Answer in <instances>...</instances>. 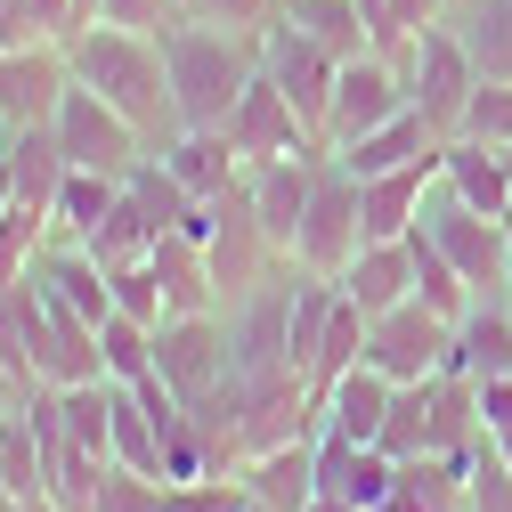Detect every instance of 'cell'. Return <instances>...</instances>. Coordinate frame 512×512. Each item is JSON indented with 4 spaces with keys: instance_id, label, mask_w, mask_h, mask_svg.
Returning a JSON list of instances; mask_svg holds the SVG:
<instances>
[{
    "instance_id": "cell-1",
    "label": "cell",
    "mask_w": 512,
    "mask_h": 512,
    "mask_svg": "<svg viewBox=\"0 0 512 512\" xmlns=\"http://www.w3.org/2000/svg\"><path fill=\"white\" fill-rule=\"evenodd\" d=\"M163 66H171V98H179L187 131H228L244 82L261 74V33H236V25H212L196 9H179L163 25Z\"/></svg>"
},
{
    "instance_id": "cell-2",
    "label": "cell",
    "mask_w": 512,
    "mask_h": 512,
    "mask_svg": "<svg viewBox=\"0 0 512 512\" xmlns=\"http://www.w3.org/2000/svg\"><path fill=\"white\" fill-rule=\"evenodd\" d=\"M74 57V82H90L106 106H122L155 147H171L187 122H179V98H171V66H163V33H122V25H82L66 41Z\"/></svg>"
},
{
    "instance_id": "cell-3",
    "label": "cell",
    "mask_w": 512,
    "mask_h": 512,
    "mask_svg": "<svg viewBox=\"0 0 512 512\" xmlns=\"http://www.w3.org/2000/svg\"><path fill=\"white\" fill-rule=\"evenodd\" d=\"M366 252V212H358V171H342L334 147H317V187H309V212H301V244L293 261L317 277H342Z\"/></svg>"
},
{
    "instance_id": "cell-4",
    "label": "cell",
    "mask_w": 512,
    "mask_h": 512,
    "mask_svg": "<svg viewBox=\"0 0 512 512\" xmlns=\"http://www.w3.org/2000/svg\"><path fill=\"white\" fill-rule=\"evenodd\" d=\"M423 228L439 236V252H447V261L464 269L472 301L512 285V244H504V220H496V212H480V204H464L447 179H431V196H423Z\"/></svg>"
},
{
    "instance_id": "cell-5",
    "label": "cell",
    "mask_w": 512,
    "mask_h": 512,
    "mask_svg": "<svg viewBox=\"0 0 512 512\" xmlns=\"http://www.w3.org/2000/svg\"><path fill=\"white\" fill-rule=\"evenodd\" d=\"M399 74H407V98L423 106V122H431L439 139H456V131H464V106H472V90H480V66H472V49L456 41L447 9H439V25L415 33V49L399 57Z\"/></svg>"
},
{
    "instance_id": "cell-6",
    "label": "cell",
    "mask_w": 512,
    "mask_h": 512,
    "mask_svg": "<svg viewBox=\"0 0 512 512\" xmlns=\"http://www.w3.org/2000/svg\"><path fill=\"white\" fill-rule=\"evenodd\" d=\"M57 139H66L74 171H106V179H131V171L155 155V139H147L122 106H106L90 82H74L66 98H57Z\"/></svg>"
},
{
    "instance_id": "cell-7",
    "label": "cell",
    "mask_w": 512,
    "mask_h": 512,
    "mask_svg": "<svg viewBox=\"0 0 512 512\" xmlns=\"http://www.w3.org/2000/svg\"><path fill=\"white\" fill-rule=\"evenodd\" d=\"M155 374L171 382V399H212L220 382L236 374V342H228V317L196 309V317H163L155 326Z\"/></svg>"
},
{
    "instance_id": "cell-8",
    "label": "cell",
    "mask_w": 512,
    "mask_h": 512,
    "mask_svg": "<svg viewBox=\"0 0 512 512\" xmlns=\"http://www.w3.org/2000/svg\"><path fill=\"white\" fill-rule=\"evenodd\" d=\"M342 66H350V57H334L326 41H309L301 25H269L261 33V74L301 106V122H309V131H326V106H334V82H342ZM317 147H326V139H317Z\"/></svg>"
},
{
    "instance_id": "cell-9",
    "label": "cell",
    "mask_w": 512,
    "mask_h": 512,
    "mask_svg": "<svg viewBox=\"0 0 512 512\" xmlns=\"http://www.w3.org/2000/svg\"><path fill=\"white\" fill-rule=\"evenodd\" d=\"M447 350H456V317H439L431 301H399V309H382L374 326H366V366H382L391 382L439 374Z\"/></svg>"
},
{
    "instance_id": "cell-10",
    "label": "cell",
    "mask_w": 512,
    "mask_h": 512,
    "mask_svg": "<svg viewBox=\"0 0 512 512\" xmlns=\"http://www.w3.org/2000/svg\"><path fill=\"white\" fill-rule=\"evenodd\" d=\"M415 98H407V74L391 66V57H350L342 66V82H334V106H326V147H350V139H366V131H382L391 114H407Z\"/></svg>"
},
{
    "instance_id": "cell-11",
    "label": "cell",
    "mask_w": 512,
    "mask_h": 512,
    "mask_svg": "<svg viewBox=\"0 0 512 512\" xmlns=\"http://www.w3.org/2000/svg\"><path fill=\"white\" fill-rule=\"evenodd\" d=\"M66 90H74L66 41L0 49V114H9V131H25V122H57V98H66Z\"/></svg>"
},
{
    "instance_id": "cell-12",
    "label": "cell",
    "mask_w": 512,
    "mask_h": 512,
    "mask_svg": "<svg viewBox=\"0 0 512 512\" xmlns=\"http://www.w3.org/2000/svg\"><path fill=\"white\" fill-rule=\"evenodd\" d=\"M228 139H236V155H244V163L309 155V147H317V131L301 122V106H293L269 74H252V82H244V98H236V114H228Z\"/></svg>"
},
{
    "instance_id": "cell-13",
    "label": "cell",
    "mask_w": 512,
    "mask_h": 512,
    "mask_svg": "<svg viewBox=\"0 0 512 512\" xmlns=\"http://www.w3.org/2000/svg\"><path fill=\"white\" fill-rule=\"evenodd\" d=\"M309 187H317V147L309 155H269V163H244V196L252 212H261L269 244L293 261V244H301V212H309Z\"/></svg>"
},
{
    "instance_id": "cell-14",
    "label": "cell",
    "mask_w": 512,
    "mask_h": 512,
    "mask_svg": "<svg viewBox=\"0 0 512 512\" xmlns=\"http://www.w3.org/2000/svg\"><path fill=\"white\" fill-rule=\"evenodd\" d=\"M391 488H399V456L317 431V496H334L350 512H374V504H391Z\"/></svg>"
},
{
    "instance_id": "cell-15",
    "label": "cell",
    "mask_w": 512,
    "mask_h": 512,
    "mask_svg": "<svg viewBox=\"0 0 512 512\" xmlns=\"http://www.w3.org/2000/svg\"><path fill=\"white\" fill-rule=\"evenodd\" d=\"M439 147H447V139H439ZM431 179H439V155H423V163H399V171H374V179H358L366 244H399V236L423 220V196H431Z\"/></svg>"
},
{
    "instance_id": "cell-16",
    "label": "cell",
    "mask_w": 512,
    "mask_h": 512,
    "mask_svg": "<svg viewBox=\"0 0 512 512\" xmlns=\"http://www.w3.org/2000/svg\"><path fill=\"white\" fill-rule=\"evenodd\" d=\"M391 399H399V382L382 374V366H350L342 382H326V391H317V431H334V439H358V447H374L382 439V415H391Z\"/></svg>"
},
{
    "instance_id": "cell-17",
    "label": "cell",
    "mask_w": 512,
    "mask_h": 512,
    "mask_svg": "<svg viewBox=\"0 0 512 512\" xmlns=\"http://www.w3.org/2000/svg\"><path fill=\"white\" fill-rule=\"evenodd\" d=\"M244 496L261 504V512H301L317 496V439H285V447H261V456H244L236 464Z\"/></svg>"
},
{
    "instance_id": "cell-18",
    "label": "cell",
    "mask_w": 512,
    "mask_h": 512,
    "mask_svg": "<svg viewBox=\"0 0 512 512\" xmlns=\"http://www.w3.org/2000/svg\"><path fill=\"white\" fill-rule=\"evenodd\" d=\"M439 179L456 187L464 204L496 212V220L512 212V147H488V139H464V131H456V139L439 147Z\"/></svg>"
},
{
    "instance_id": "cell-19",
    "label": "cell",
    "mask_w": 512,
    "mask_h": 512,
    "mask_svg": "<svg viewBox=\"0 0 512 512\" xmlns=\"http://www.w3.org/2000/svg\"><path fill=\"white\" fill-rule=\"evenodd\" d=\"M447 366L488 382V374H512V301L504 293H480L464 317H456V350H447Z\"/></svg>"
},
{
    "instance_id": "cell-20",
    "label": "cell",
    "mask_w": 512,
    "mask_h": 512,
    "mask_svg": "<svg viewBox=\"0 0 512 512\" xmlns=\"http://www.w3.org/2000/svg\"><path fill=\"white\" fill-rule=\"evenodd\" d=\"M9 187H17V204H41V212H57V187H66V171H74V155H66V139H57V122H25V131L9 139Z\"/></svg>"
},
{
    "instance_id": "cell-21",
    "label": "cell",
    "mask_w": 512,
    "mask_h": 512,
    "mask_svg": "<svg viewBox=\"0 0 512 512\" xmlns=\"http://www.w3.org/2000/svg\"><path fill=\"white\" fill-rule=\"evenodd\" d=\"M163 163H171V179H179L196 204L228 196V187L244 179V155H236V139H228V131H179V139L163 147Z\"/></svg>"
},
{
    "instance_id": "cell-22",
    "label": "cell",
    "mask_w": 512,
    "mask_h": 512,
    "mask_svg": "<svg viewBox=\"0 0 512 512\" xmlns=\"http://www.w3.org/2000/svg\"><path fill=\"white\" fill-rule=\"evenodd\" d=\"M155 285H163V309L171 317H196V309H220V285H212V261L187 228H163L155 244Z\"/></svg>"
},
{
    "instance_id": "cell-23",
    "label": "cell",
    "mask_w": 512,
    "mask_h": 512,
    "mask_svg": "<svg viewBox=\"0 0 512 512\" xmlns=\"http://www.w3.org/2000/svg\"><path fill=\"white\" fill-rule=\"evenodd\" d=\"M334 155H342V171L374 179V171H399V163L439 155V131L423 122V106H407V114H391V122H382V131H366V139H350V147H334Z\"/></svg>"
},
{
    "instance_id": "cell-24",
    "label": "cell",
    "mask_w": 512,
    "mask_h": 512,
    "mask_svg": "<svg viewBox=\"0 0 512 512\" xmlns=\"http://www.w3.org/2000/svg\"><path fill=\"white\" fill-rule=\"evenodd\" d=\"M342 293H350L366 317H382V309L415 301V252H407V236H399V244H366L358 261L342 269Z\"/></svg>"
},
{
    "instance_id": "cell-25",
    "label": "cell",
    "mask_w": 512,
    "mask_h": 512,
    "mask_svg": "<svg viewBox=\"0 0 512 512\" xmlns=\"http://www.w3.org/2000/svg\"><path fill=\"white\" fill-rule=\"evenodd\" d=\"M82 244H90V261L114 277V269H131V261H155V244H163V220H155V212L131 196V187H122V196H114V212H106V220H98Z\"/></svg>"
},
{
    "instance_id": "cell-26",
    "label": "cell",
    "mask_w": 512,
    "mask_h": 512,
    "mask_svg": "<svg viewBox=\"0 0 512 512\" xmlns=\"http://www.w3.org/2000/svg\"><path fill=\"white\" fill-rule=\"evenodd\" d=\"M447 25L488 82H512V0H464V9H447Z\"/></svg>"
},
{
    "instance_id": "cell-27",
    "label": "cell",
    "mask_w": 512,
    "mask_h": 512,
    "mask_svg": "<svg viewBox=\"0 0 512 512\" xmlns=\"http://www.w3.org/2000/svg\"><path fill=\"white\" fill-rule=\"evenodd\" d=\"M439 9H447V0H358V17H366V49L399 66V57L415 49V33L439 25Z\"/></svg>"
},
{
    "instance_id": "cell-28",
    "label": "cell",
    "mask_w": 512,
    "mask_h": 512,
    "mask_svg": "<svg viewBox=\"0 0 512 512\" xmlns=\"http://www.w3.org/2000/svg\"><path fill=\"white\" fill-rule=\"evenodd\" d=\"M407 252H415V301H431L439 317H464V309H472V285H464V269L439 252V236H431L423 220L407 228Z\"/></svg>"
},
{
    "instance_id": "cell-29",
    "label": "cell",
    "mask_w": 512,
    "mask_h": 512,
    "mask_svg": "<svg viewBox=\"0 0 512 512\" xmlns=\"http://www.w3.org/2000/svg\"><path fill=\"white\" fill-rule=\"evenodd\" d=\"M98 350H106V382H155V326L147 317H131V309H114L106 326H98Z\"/></svg>"
},
{
    "instance_id": "cell-30",
    "label": "cell",
    "mask_w": 512,
    "mask_h": 512,
    "mask_svg": "<svg viewBox=\"0 0 512 512\" xmlns=\"http://www.w3.org/2000/svg\"><path fill=\"white\" fill-rule=\"evenodd\" d=\"M277 17L301 25L309 41H326L334 57H366V17H358V0H285Z\"/></svg>"
},
{
    "instance_id": "cell-31",
    "label": "cell",
    "mask_w": 512,
    "mask_h": 512,
    "mask_svg": "<svg viewBox=\"0 0 512 512\" xmlns=\"http://www.w3.org/2000/svg\"><path fill=\"white\" fill-rule=\"evenodd\" d=\"M382 456H431V374L423 382H399V399H391V415H382Z\"/></svg>"
},
{
    "instance_id": "cell-32",
    "label": "cell",
    "mask_w": 512,
    "mask_h": 512,
    "mask_svg": "<svg viewBox=\"0 0 512 512\" xmlns=\"http://www.w3.org/2000/svg\"><path fill=\"white\" fill-rule=\"evenodd\" d=\"M114 196H122V179H106V171H66V187H57V212H49L57 236H74V244H82V236L114 212Z\"/></svg>"
},
{
    "instance_id": "cell-33",
    "label": "cell",
    "mask_w": 512,
    "mask_h": 512,
    "mask_svg": "<svg viewBox=\"0 0 512 512\" xmlns=\"http://www.w3.org/2000/svg\"><path fill=\"white\" fill-rule=\"evenodd\" d=\"M366 326L374 317L342 293V309H334V326H326V342H317V366H309V391H326V382H342L358 358H366Z\"/></svg>"
},
{
    "instance_id": "cell-34",
    "label": "cell",
    "mask_w": 512,
    "mask_h": 512,
    "mask_svg": "<svg viewBox=\"0 0 512 512\" xmlns=\"http://www.w3.org/2000/svg\"><path fill=\"white\" fill-rule=\"evenodd\" d=\"M90 512H171V480H147L131 464H106L90 488Z\"/></svg>"
},
{
    "instance_id": "cell-35",
    "label": "cell",
    "mask_w": 512,
    "mask_h": 512,
    "mask_svg": "<svg viewBox=\"0 0 512 512\" xmlns=\"http://www.w3.org/2000/svg\"><path fill=\"white\" fill-rule=\"evenodd\" d=\"M464 512H512V464H504V447H496V439H480V447H472Z\"/></svg>"
},
{
    "instance_id": "cell-36",
    "label": "cell",
    "mask_w": 512,
    "mask_h": 512,
    "mask_svg": "<svg viewBox=\"0 0 512 512\" xmlns=\"http://www.w3.org/2000/svg\"><path fill=\"white\" fill-rule=\"evenodd\" d=\"M464 139L512 147V82H488V74H480V90H472V106H464Z\"/></svg>"
},
{
    "instance_id": "cell-37",
    "label": "cell",
    "mask_w": 512,
    "mask_h": 512,
    "mask_svg": "<svg viewBox=\"0 0 512 512\" xmlns=\"http://www.w3.org/2000/svg\"><path fill=\"white\" fill-rule=\"evenodd\" d=\"M171 512H252V496H244L236 472H212V480H179L171 488Z\"/></svg>"
},
{
    "instance_id": "cell-38",
    "label": "cell",
    "mask_w": 512,
    "mask_h": 512,
    "mask_svg": "<svg viewBox=\"0 0 512 512\" xmlns=\"http://www.w3.org/2000/svg\"><path fill=\"white\" fill-rule=\"evenodd\" d=\"M90 25H122V33H163L179 17V0H82Z\"/></svg>"
},
{
    "instance_id": "cell-39",
    "label": "cell",
    "mask_w": 512,
    "mask_h": 512,
    "mask_svg": "<svg viewBox=\"0 0 512 512\" xmlns=\"http://www.w3.org/2000/svg\"><path fill=\"white\" fill-rule=\"evenodd\" d=\"M114 309H131V317H147V326H163V285H155V261H131V269H114Z\"/></svg>"
},
{
    "instance_id": "cell-40",
    "label": "cell",
    "mask_w": 512,
    "mask_h": 512,
    "mask_svg": "<svg viewBox=\"0 0 512 512\" xmlns=\"http://www.w3.org/2000/svg\"><path fill=\"white\" fill-rule=\"evenodd\" d=\"M187 9L212 17V25H236V33H269L285 0H187Z\"/></svg>"
},
{
    "instance_id": "cell-41",
    "label": "cell",
    "mask_w": 512,
    "mask_h": 512,
    "mask_svg": "<svg viewBox=\"0 0 512 512\" xmlns=\"http://www.w3.org/2000/svg\"><path fill=\"white\" fill-rule=\"evenodd\" d=\"M480 423H488V439L512 431V374H488L480 382Z\"/></svg>"
},
{
    "instance_id": "cell-42",
    "label": "cell",
    "mask_w": 512,
    "mask_h": 512,
    "mask_svg": "<svg viewBox=\"0 0 512 512\" xmlns=\"http://www.w3.org/2000/svg\"><path fill=\"white\" fill-rule=\"evenodd\" d=\"M33 391H41V382H25V374L9 366V350H0V415H17V407H25Z\"/></svg>"
},
{
    "instance_id": "cell-43",
    "label": "cell",
    "mask_w": 512,
    "mask_h": 512,
    "mask_svg": "<svg viewBox=\"0 0 512 512\" xmlns=\"http://www.w3.org/2000/svg\"><path fill=\"white\" fill-rule=\"evenodd\" d=\"M0 512H66L57 496H0Z\"/></svg>"
},
{
    "instance_id": "cell-44",
    "label": "cell",
    "mask_w": 512,
    "mask_h": 512,
    "mask_svg": "<svg viewBox=\"0 0 512 512\" xmlns=\"http://www.w3.org/2000/svg\"><path fill=\"white\" fill-rule=\"evenodd\" d=\"M374 512H423V504H415L407 488H391V504H374Z\"/></svg>"
},
{
    "instance_id": "cell-45",
    "label": "cell",
    "mask_w": 512,
    "mask_h": 512,
    "mask_svg": "<svg viewBox=\"0 0 512 512\" xmlns=\"http://www.w3.org/2000/svg\"><path fill=\"white\" fill-rule=\"evenodd\" d=\"M301 512H350V504H334V496H309V504H301Z\"/></svg>"
},
{
    "instance_id": "cell-46",
    "label": "cell",
    "mask_w": 512,
    "mask_h": 512,
    "mask_svg": "<svg viewBox=\"0 0 512 512\" xmlns=\"http://www.w3.org/2000/svg\"><path fill=\"white\" fill-rule=\"evenodd\" d=\"M0 480H9V415H0Z\"/></svg>"
},
{
    "instance_id": "cell-47",
    "label": "cell",
    "mask_w": 512,
    "mask_h": 512,
    "mask_svg": "<svg viewBox=\"0 0 512 512\" xmlns=\"http://www.w3.org/2000/svg\"><path fill=\"white\" fill-rule=\"evenodd\" d=\"M17 204V187H9V163H0V212H9Z\"/></svg>"
},
{
    "instance_id": "cell-48",
    "label": "cell",
    "mask_w": 512,
    "mask_h": 512,
    "mask_svg": "<svg viewBox=\"0 0 512 512\" xmlns=\"http://www.w3.org/2000/svg\"><path fill=\"white\" fill-rule=\"evenodd\" d=\"M9 139H17V131H9V114H0V155H9Z\"/></svg>"
},
{
    "instance_id": "cell-49",
    "label": "cell",
    "mask_w": 512,
    "mask_h": 512,
    "mask_svg": "<svg viewBox=\"0 0 512 512\" xmlns=\"http://www.w3.org/2000/svg\"><path fill=\"white\" fill-rule=\"evenodd\" d=\"M447 9H464V0H447Z\"/></svg>"
},
{
    "instance_id": "cell-50",
    "label": "cell",
    "mask_w": 512,
    "mask_h": 512,
    "mask_svg": "<svg viewBox=\"0 0 512 512\" xmlns=\"http://www.w3.org/2000/svg\"><path fill=\"white\" fill-rule=\"evenodd\" d=\"M504 301H512V285H504Z\"/></svg>"
},
{
    "instance_id": "cell-51",
    "label": "cell",
    "mask_w": 512,
    "mask_h": 512,
    "mask_svg": "<svg viewBox=\"0 0 512 512\" xmlns=\"http://www.w3.org/2000/svg\"><path fill=\"white\" fill-rule=\"evenodd\" d=\"M179 9H187V0H179Z\"/></svg>"
}]
</instances>
